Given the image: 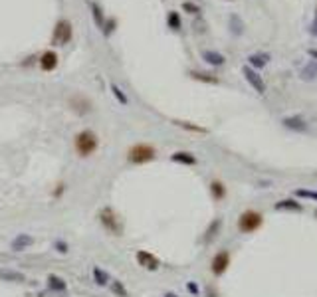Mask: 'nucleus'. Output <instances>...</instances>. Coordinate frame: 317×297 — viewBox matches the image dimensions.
Wrapping results in <instances>:
<instances>
[{
  "label": "nucleus",
  "mask_w": 317,
  "mask_h": 297,
  "mask_svg": "<svg viewBox=\"0 0 317 297\" xmlns=\"http://www.w3.org/2000/svg\"><path fill=\"white\" fill-rule=\"evenodd\" d=\"M170 161H175V163H181V165H196V159H194L190 153H185V151L172 153Z\"/></svg>",
  "instance_id": "nucleus-21"
},
{
  "label": "nucleus",
  "mask_w": 317,
  "mask_h": 297,
  "mask_svg": "<svg viewBox=\"0 0 317 297\" xmlns=\"http://www.w3.org/2000/svg\"><path fill=\"white\" fill-rule=\"evenodd\" d=\"M177 125H181V127H186V129H190V131L205 133V129H203V127H196V125H190V123H181V121H177Z\"/></svg>",
  "instance_id": "nucleus-30"
},
{
  "label": "nucleus",
  "mask_w": 317,
  "mask_h": 297,
  "mask_svg": "<svg viewBox=\"0 0 317 297\" xmlns=\"http://www.w3.org/2000/svg\"><path fill=\"white\" fill-rule=\"evenodd\" d=\"M165 297H177V295H172V293H167V295H165Z\"/></svg>",
  "instance_id": "nucleus-36"
},
{
  "label": "nucleus",
  "mask_w": 317,
  "mask_h": 297,
  "mask_svg": "<svg viewBox=\"0 0 317 297\" xmlns=\"http://www.w3.org/2000/svg\"><path fill=\"white\" fill-rule=\"evenodd\" d=\"M48 285L54 289V291H66V281L62 278H57V276H50L48 278Z\"/></svg>",
  "instance_id": "nucleus-24"
},
{
  "label": "nucleus",
  "mask_w": 317,
  "mask_h": 297,
  "mask_svg": "<svg viewBox=\"0 0 317 297\" xmlns=\"http://www.w3.org/2000/svg\"><path fill=\"white\" fill-rule=\"evenodd\" d=\"M74 36V28H72V22L70 20H57L56 28H54V34H52V46H66L70 44Z\"/></svg>",
  "instance_id": "nucleus-4"
},
{
  "label": "nucleus",
  "mask_w": 317,
  "mask_h": 297,
  "mask_svg": "<svg viewBox=\"0 0 317 297\" xmlns=\"http://www.w3.org/2000/svg\"><path fill=\"white\" fill-rule=\"evenodd\" d=\"M268 62H270V54H264V52H258V54H250V56H248V64H250V68L256 70V72L262 70V68H266Z\"/></svg>",
  "instance_id": "nucleus-10"
},
{
  "label": "nucleus",
  "mask_w": 317,
  "mask_h": 297,
  "mask_svg": "<svg viewBox=\"0 0 317 297\" xmlns=\"http://www.w3.org/2000/svg\"><path fill=\"white\" fill-rule=\"evenodd\" d=\"M309 56H311V57H315V59H317V48H311V50H309Z\"/></svg>",
  "instance_id": "nucleus-34"
},
{
  "label": "nucleus",
  "mask_w": 317,
  "mask_h": 297,
  "mask_svg": "<svg viewBox=\"0 0 317 297\" xmlns=\"http://www.w3.org/2000/svg\"><path fill=\"white\" fill-rule=\"evenodd\" d=\"M242 74H244V77H246V81L254 87V92H258L260 95H264L266 93V81L262 79V75L258 74L256 70H252L250 66H244L242 68Z\"/></svg>",
  "instance_id": "nucleus-6"
},
{
  "label": "nucleus",
  "mask_w": 317,
  "mask_h": 297,
  "mask_svg": "<svg viewBox=\"0 0 317 297\" xmlns=\"http://www.w3.org/2000/svg\"><path fill=\"white\" fill-rule=\"evenodd\" d=\"M97 145H99V139H97V135H95L93 131H90V129L79 131V133L75 135V139H74V148H75V153H77L81 159L93 155V153L97 151Z\"/></svg>",
  "instance_id": "nucleus-1"
},
{
  "label": "nucleus",
  "mask_w": 317,
  "mask_h": 297,
  "mask_svg": "<svg viewBox=\"0 0 317 297\" xmlns=\"http://www.w3.org/2000/svg\"><path fill=\"white\" fill-rule=\"evenodd\" d=\"M137 263H139L141 267H145V270H151V272L159 270V265H161L159 258L153 256L151 252H145V250H139V252H137Z\"/></svg>",
  "instance_id": "nucleus-7"
},
{
  "label": "nucleus",
  "mask_w": 317,
  "mask_h": 297,
  "mask_svg": "<svg viewBox=\"0 0 317 297\" xmlns=\"http://www.w3.org/2000/svg\"><path fill=\"white\" fill-rule=\"evenodd\" d=\"M40 68L44 70V72H54L56 68H57V54L56 52H52V50H48V52H44L42 56H40Z\"/></svg>",
  "instance_id": "nucleus-9"
},
{
  "label": "nucleus",
  "mask_w": 317,
  "mask_h": 297,
  "mask_svg": "<svg viewBox=\"0 0 317 297\" xmlns=\"http://www.w3.org/2000/svg\"><path fill=\"white\" fill-rule=\"evenodd\" d=\"M99 222L113 236H121L123 234V224H121L119 216L113 212V208H103V210L99 212Z\"/></svg>",
  "instance_id": "nucleus-3"
},
{
  "label": "nucleus",
  "mask_w": 317,
  "mask_h": 297,
  "mask_svg": "<svg viewBox=\"0 0 317 297\" xmlns=\"http://www.w3.org/2000/svg\"><path fill=\"white\" fill-rule=\"evenodd\" d=\"M203 59H205L206 64L214 66V68H220V66H224V62H226V57H224L220 52H214V50H205V52H203Z\"/></svg>",
  "instance_id": "nucleus-12"
},
{
  "label": "nucleus",
  "mask_w": 317,
  "mask_h": 297,
  "mask_svg": "<svg viewBox=\"0 0 317 297\" xmlns=\"http://www.w3.org/2000/svg\"><path fill=\"white\" fill-rule=\"evenodd\" d=\"M210 192H212V198H214V200H222V198L226 196V188H224V185L218 183V181H214V183L210 185Z\"/></svg>",
  "instance_id": "nucleus-23"
},
{
  "label": "nucleus",
  "mask_w": 317,
  "mask_h": 297,
  "mask_svg": "<svg viewBox=\"0 0 317 297\" xmlns=\"http://www.w3.org/2000/svg\"><path fill=\"white\" fill-rule=\"evenodd\" d=\"M260 224H262V214L260 212H254V210L244 212L240 216V220H238V226H240L242 232H254V230L260 228Z\"/></svg>",
  "instance_id": "nucleus-5"
},
{
  "label": "nucleus",
  "mask_w": 317,
  "mask_h": 297,
  "mask_svg": "<svg viewBox=\"0 0 317 297\" xmlns=\"http://www.w3.org/2000/svg\"><path fill=\"white\" fill-rule=\"evenodd\" d=\"M228 265H230V254L228 252H218L212 258V274L214 276H222Z\"/></svg>",
  "instance_id": "nucleus-8"
},
{
  "label": "nucleus",
  "mask_w": 317,
  "mask_h": 297,
  "mask_svg": "<svg viewBox=\"0 0 317 297\" xmlns=\"http://www.w3.org/2000/svg\"><path fill=\"white\" fill-rule=\"evenodd\" d=\"M283 125H285L287 129H294V131H305V129H307L305 121H303L299 115H296V117H285V119H283Z\"/></svg>",
  "instance_id": "nucleus-17"
},
{
  "label": "nucleus",
  "mask_w": 317,
  "mask_h": 297,
  "mask_svg": "<svg viewBox=\"0 0 317 297\" xmlns=\"http://www.w3.org/2000/svg\"><path fill=\"white\" fill-rule=\"evenodd\" d=\"M155 157H157L155 147H151V145H147V143L133 145V147L129 148V153H127V159H129V163H133V165L151 163V161H155Z\"/></svg>",
  "instance_id": "nucleus-2"
},
{
  "label": "nucleus",
  "mask_w": 317,
  "mask_h": 297,
  "mask_svg": "<svg viewBox=\"0 0 317 297\" xmlns=\"http://www.w3.org/2000/svg\"><path fill=\"white\" fill-rule=\"evenodd\" d=\"M109 87H111V93L115 95V99H117L121 105H129V97L125 95V92H123V89H121L117 83H111Z\"/></svg>",
  "instance_id": "nucleus-22"
},
{
  "label": "nucleus",
  "mask_w": 317,
  "mask_h": 297,
  "mask_svg": "<svg viewBox=\"0 0 317 297\" xmlns=\"http://www.w3.org/2000/svg\"><path fill=\"white\" fill-rule=\"evenodd\" d=\"M183 10L192 14V16H198L200 12H203V8H200L196 2H190V0H186V2H183Z\"/></svg>",
  "instance_id": "nucleus-26"
},
{
  "label": "nucleus",
  "mask_w": 317,
  "mask_h": 297,
  "mask_svg": "<svg viewBox=\"0 0 317 297\" xmlns=\"http://www.w3.org/2000/svg\"><path fill=\"white\" fill-rule=\"evenodd\" d=\"M167 26L172 30V32H179V30L183 28V20H181V14L177 10H170L167 14Z\"/></svg>",
  "instance_id": "nucleus-18"
},
{
  "label": "nucleus",
  "mask_w": 317,
  "mask_h": 297,
  "mask_svg": "<svg viewBox=\"0 0 317 297\" xmlns=\"http://www.w3.org/2000/svg\"><path fill=\"white\" fill-rule=\"evenodd\" d=\"M34 244V238L32 236H28V234H18L14 240L10 242V248L14 250V252H22V250H26V248H30Z\"/></svg>",
  "instance_id": "nucleus-11"
},
{
  "label": "nucleus",
  "mask_w": 317,
  "mask_h": 297,
  "mask_svg": "<svg viewBox=\"0 0 317 297\" xmlns=\"http://www.w3.org/2000/svg\"><path fill=\"white\" fill-rule=\"evenodd\" d=\"M309 32H311L313 36H317V8H315V18H313V22H311V26H309Z\"/></svg>",
  "instance_id": "nucleus-33"
},
{
  "label": "nucleus",
  "mask_w": 317,
  "mask_h": 297,
  "mask_svg": "<svg viewBox=\"0 0 317 297\" xmlns=\"http://www.w3.org/2000/svg\"><path fill=\"white\" fill-rule=\"evenodd\" d=\"M192 79H198V81H205V83H212V85H216L218 83V77L216 75H212V74H206V72H190L188 74Z\"/></svg>",
  "instance_id": "nucleus-20"
},
{
  "label": "nucleus",
  "mask_w": 317,
  "mask_h": 297,
  "mask_svg": "<svg viewBox=\"0 0 317 297\" xmlns=\"http://www.w3.org/2000/svg\"><path fill=\"white\" fill-rule=\"evenodd\" d=\"M90 10H92V16H93V22L97 28H103V22H105V12L101 8L99 2H95V0H90Z\"/></svg>",
  "instance_id": "nucleus-14"
},
{
  "label": "nucleus",
  "mask_w": 317,
  "mask_h": 297,
  "mask_svg": "<svg viewBox=\"0 0 317 297\" xmlns=\"http://www.w3.org/2000/svg\"><path fill=\"white\" fill-rule=\"evenodd\" d=\"M111 289H113V293L115 295H121V297H129V293H127V289L123 287V283H119L117 279H111Z\"/></svg>",
  "instance_id": "nucleus-27"
},
{
  "label": "nucleus",
  "mask_w": 317,
  "mask_h": 297,
  "mask_svg": "<svg viewBox=\"0 0 317 297\" xmlns=\"http://www.w3.org/2000/svg\"><path fill=\"white\" fill-rule=\"evenodd\" d=\"M276 208H280V210H281V208H294V210H301V204H298L296 200H281Z\"/></svg>",
  "instance_id": "nucleus-28"
},
{
  "label": "nucleus",
  "mask_w": 317,
  "mask_h": 297,
  "mask_svg": "<svg viewBox=\"0 0 317 297\" xmlns=\"http://www.w3.org/2000/svg\"><path fill=\"white\" fill-rule=\"evenodd\" d=\"M315 218H317V210H315Z\"/></svg>",
  "instance_id": "nucleus-37"
},
{
  "label": "nucleus",
  "mask_w": 317,
  "mask_h": 297,
  "mask_svg": "<svg viewBox=\"0 0 317 297\" xmlns=\"http://www.w3.org/2000/svg\"><path fill=\"white\" fill-rule=\"evenodd\" d=\"M218 228H220V220H216V222H214V224H212V228H210V230H208V236H206V242H208V240H210V238H212V236H214V232H216V230H218Z\"/></svg>",
  "instance_id": "nucleus-31"
},
{
  "label": "nucleus",
  "mask_w": 317,
  "mask_h": 297,
  "mask_svg": "<svg viewBox=\"0 0 317 297\" xmlns=\"http://www.w3.org/2000/svg\"><path fill=\"white\" fill-rule=\"evenodd\" d=\"M92 276H93V281L97 285H109L111 283V276L105 270H101V267H97V265L92 267Z\"/></svg>",
  "instance_id": "nucleus-15"
},
{
  "label": "nucleus",
  "mask_w": 317,
  "mask_h": 297,
  "mask_svg": "<svg viewBox=\"0 0 317 297\" xmlns=\"http://www.w3.org/2000/svg\"><path fill=\"white\" fill-rule=\"evenodd\" d=\"M296 194H298V196H301V198H311V200H317V192H313V190H298Z\"/></svg>",
  "instance_id": "nucleus-29"
},
{
  "label": "nucleus",
  "mask_w": 317,
  "mask_h": 297,
  "mask_svg": "<svg viewBox=\"0 0 317 297\" xmlns=\"http://www.w3.org/2000/svg\"><path fill=\"white\" fill-rule=\"evenodd\" d=\"M56 250L60 254H68V244L66 242H56Z\"/></svg>",
  "instance_id": "nucleus-32"
},
{
  "label": "nucleus",
  "mask_w": 317,
  "mask_h": 297,
  "mask_svg": "<svg viewBox=\"0 0 317 297\" xmlns=\"http://www.w3.org/2000/svg\"><path fill=\"white\" fill-rule=\"evenodd\" d=\"M0 279H2V281L22 283V281H26V276L22 272H14V270H0Z\"/></svg>",
  "instance_id": "nucleus-16"
},
{
  "label": "nucleus",
  "mask_w": 317,
  "mask_h": 297,
  "mask_svg": "<svg viewBox=\"0 0 317 297\" xmlns=\"http://www.w3.org/2000/svg\"><path fill=\"white\" fill-rule=\"evenodd\" d=\"M230 32H232L234 36H242L244 34V22L238 14H232L230 16Z\"/></svg>",
  "instance_id": "nucleus-19"
},
{
  "label": "nucleus",
  "mask_w": 317,
  "mask_h": 297,
  "mask_svg": "<svg viewBox=\"0 0 317 297\" xmlns=\"http://www.w3.org/2000/svg\"><path fill=\"white\" fill-rule=\"evenodd\" d=\"M72 109L77 111L79 115H85L88 111H92V101L85 99L83 95H75V97H72Z\"/></svg>",
  "instance_id": "nucleus-13"
},
{
  "label": "nucleus",
  "mask_w": 317,
  "mask_h": 297,
  "mask_svg": "<svg viewBox=\"0 0 317 297\" xmlns=\"http://www.w3.org/2000/svg\"><path fill=\"white\" fill-rule=\"evenodd\" d=\"M115 28H117V18H105L101 32H103V36L107 38V36H111V34L115 32Z\"/></svg>",
  "instance_id": "nucleus-25"
},
{
  "label": "nucleus",
  "mask_w": 317,
  "mask_h": 297,
  "mask_svg": "<svg viewBox=\"0 0 317 297\" xmlns=\"http://www.w3.org/2000/svg\"><path fill=\"white\" fill-rule=\"evenodd\" d=\"M188 289H190L192 293H198V289H196V285H194V283H188Z\"/></svg>",
  "instance_id": "nucleus-35"
}]
</instances>
